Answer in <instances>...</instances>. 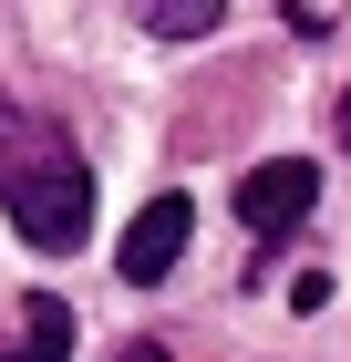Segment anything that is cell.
<instances>
[{
    "mask_svg": "<svg viewBox=\"0 0 351 362\" xmlns=\"http://www.w3.org/2000/svg\"><path fill=\"white\" fill-rule=\"evenodd\" d=\"M0 207H11V228L42 259L83 249V228H93V166H83V145L52 135V124H11L0 135Z\"/></svg>",
    "mask_w": 351,
    "mask_h": 362,
    "instance_id": "obj_1",
    "label": "cell"
},
{
    "mask_svg": "<svg viewBox=\"0 0 351 362\" xmlns=\"http://www.w3.org/2000/svg\"><path fill=\"white\" fill-rule=\"evenodd\" d=\"M310 207H321V166H310V156L238 166V218H248V238H258V249H279V238H290Z\"/></svg>",
    "mask_w": 351,
    "mask_h": 362,
    "instance_id": "obj_2",
    "label": "cell"
},
{
    "mask_svg": "<svg viewBox=\"0 0 351 362\" xmlns=\"http://www.w3.org/2000/svg\"><path fill=\"white\" fill-rule=\"evenodd\" d=\"M186 238H196V207H186V197H176V187H165L155 207H145V218L124 228V249H114V269L135 279V290H155V279L176 269V259H186Z\"/></svg>",
    "mask_w": 351,
    "mask_h": 362,
    "instance_id": "obj_3",
    "label": "cell"
},
{
    "mask_svg": "<svg viewBox=\"0 0 351 362\" xmlns=\"http://www.w3.org/2000/svg\"><path fill=\"white\" fill-rule=\"evenodd\" d=\"M62 352H73V300H52V290H21V321H11L0 362H62Z\"/></svg>",
    "mask_w": 351,
    "mask_h": 362,
    "instance_id": "obj_4",
    "label": "cell"
},
{
    "mask_svg": "<svg viewBox=\"0 0 351 362\" xmlns=\"http://www.w3.org/2000/svg\"><path fill=\"white\" fill-rule=\"evenodd\" d=\"M145 31H155V42H207V31H217V0H155Z\"/></svg>",
    "mask_w": 351,
    "mask_h": 362,
    "instance_id": "obj_5",
    "label": "cell"
},
{
    "mask_svg": "<svg viewBox=\"0 0 351 362\" xmlns=\"http://www.w3.org/2000/svg\"><path fill=\"white\" fill-rule=\"evenodd\" d=\"M331 135H341V145H351V93H341V114H331Z\"/></svg>",
    "mask_w": 351,
    "mask_h": 362,
    "instance_id": "obj_6",
    "label": "cell"
}]
</instances>
